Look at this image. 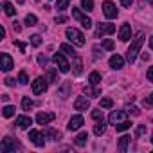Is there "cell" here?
Returning <instances> with one entry per match:
<instances>
[{
  "label": "cell",
  "mask_w": 153,
  "mask_h": 153,
  "mask_svg": "<svg viewBox=\"0 0 153 153\" xmlns=\"http://www.w3.org/2000/svg\"><path fill=\"white\" fill-rule=\"evenodd\" d=\"M142 43H144V33H139V34L133 38V42L130 43L128 51H126V59H128L130 63H133V61H135L137 54L140 52V47H142Z\"/></svg>",
  "instance_id": "6da1fadb"
},
{
  "label": "cell",
  "mask_w": 153,
  "mask_h": 153,
  "mask_svg": "<svg viewBox=\"0 0 153 153\" xmlns=\"http://www.w3.org/2000/svg\"><path fill=\"white\" fill-rule=\"evenodd\" d=\"M65 34H67V38H68L74 45H78V47H83V45H85V36H83L81 31L74 29V27H68V29L65 31Z\"/></svg>",
  "instance_id": "7a4b0ae2"
},
{
  "label": "cell",
  "mask_w": 153,
  "mask_h": 153,
  "mask_svg": "<svg viewBox=\"0 0 153 153\" xmlns=\"http://www.w3.org/2000/svg\"><path fill=\"white\" fill-rule=\"evenodd\" d=\"M20 149V142L15 140L13 137H4L2 142H0V151L2 153H11V151H16Z\"/></svg>",
  "instance_id": "3957f363"
},
{
  "label": "cell",
  "mask_w": 153,
  "mask_h": 153,
  "mask_svg": "<svg viewBox=\"0 0 153 153\" xmlns=\"http://www.w3.org/2000/svg\"><path fill=\"white\" fill-rule=\"evenodd\" d=\"M52 61H54V65H58L59 72H68V70H70V63L67 61V58H65L61 52H56V54L52 56Z\"/></svg>",
  "instance_id": "277c9868"
},
{
  "label": "cell",
  "mask_w": 153,
  "mask_h": 153,
  "mask_svg": "<svg viewBox=\"0 0 153 153\" xmlns=\"http://www.w3.org/2000/svg\"><path fill=\"white\" fill-rule=\"evenodd\" d=\"M72 16H74L76 20H79V22H81V25H83L85 29H90V27H92V20H90L87 15H83V13H81V9L72 7Z\"/></svg>",
  "instance_id": "5b68a950"
},
{
  "label": "cell",
  "mask_w": 153,
  "mask_h": 153,
  "mask_svg": "<svg viewBox=\"0 0 153 153\" xmlns=\"http://www.w3.org/2000/svg\"><path fill=\"white\" fill-rule=\"evenodd\" d=\"M29 139H31V142H33L34 146H38V148L45 146L43 133H42V131H38V130H31V131H29Z\"/></svg>",
  "instance_id": "8992f818"
},
{
  "label": "cell",
  "mask_w": 153,
  "mask_h": 153,
  "mask_svg": "<svg viewBox=\"0 0 153 153\" xmlns=\"http://www.w3.org/2000/svg\"><path fill=\"white\" fill-rule=\"evenodd\" d=\"M103 13H105V16L110 18V20H112V18H117V15H119L115 4H112V2H105V4H103Z\"/></svg>",
  "instance_id": "52a82bcc"
},
{
  "label": "cell",
  "mask_w": 153,
  "mask_h": 153,
  "mask_svg": "<svg viewBox=\"0 0 153 153\" xmlns=\"http://www.w3.org/2000/svg\"><path fill=\"white\" fill-rule=\"evenodd\" d=\"M115 33V25L114 24H97V29H96V36H103V34H112Z\"/></svg>",
  "instance_id": "ba28073f"
},
{
  "label": "cell",
  "mask_w": 153,
  "mask_h": 153,
  "mask_svg": "<svg viewBox=\"0 0 153 153\" xmlns=\"http://www.w3.org/2000/svg\"><path fill=\"white\" fill-rule=\"evenodd\" d=\"M47 90V79L45 78H36L33 81V94H43Z\"/></svg>",
  "instance_id": "9c48e42d"
},
{
  "label": "cell",
  "mask_w": 153,
  "mask_h": 153,
  "mask_svg": "<svg viewBox=\"0 0 153 153\" xmlns=\"http://www.w3.org/2000/svg\"><path fill=\"white\" fill-rule=\"evenodd\" d=\"M0 61H2V65H0V67H2L4 72H9V70L15 67V61L11 59V56H9L7 52H2V54H0Z\"/></svg>",
  "instance_id": "30bf717a"
},
{
  "label": "cell",
  "mask_w": 153,
  "mask_h": 153,
  "mask_svg": "<svg viewBox=\"0 0 153 153\" xmlns=\"http://www.w3.org/2000/svg\"><path fill=\"white\" fill-rule=\"evenodd\" d=\"M83 124H85V121H83V117H81V115H74V117L68 121L67 128H68L70 131H76V130H79Z\"/></svg>",
  "instance_id": "8fae6325"
},
{
  "label": "cell",
  "mask_w": 153,
  "mask_h": 153,
  "mask_svg": "<svg viewBox=\"0 0 153 153\" xmlns=\"http://www.w3.org/2000/svg\"><path fill=\"white\" fill-rule=\"evenodd\" d=\"M126 119V112L124 110H114L112 114H110V117H108V121H110V124H117V123H121V121H124Z\"/></svg>",
  "instance_id": "7c38bea8"
},
{
  "label": "cell",
  "mask_w": 153,
  "mask_h": 153,
  "mask_svg": "<svg viewBox=\"0 0 153 153\" xmlns=\"http://www.w3.org/2000/svg\"><path fill=\"white\" fill-rule=\"evenodd\" d=\"M74 108H76V110H79V112H83V110H88V108H90V101H88L85 96H79L78 99L74 101Z\"/></svg>",
  "instance_id": "4fadbf2b"
},
{
  "label": "cell",
  "mask_w": 153,
  "mask_h": 153,
  "mask_svg": "<svg viewBox=\"0 0 153 153\" xmlns=\"http://www.w3.org/2000/svg\"><path fill=\"white\" fill-rule=\"evenodd\" d=\"M54 114L52 112H40L38 115H36V123L38 124H49L51 121H54Z\"/></svg>",
  "instance_id": "5bb4252c"
},
{
  "label": "cell",
  "mask_w": 153,
  "mask_h": 153,
  "mask_svg": "<svg viewBox=\"0 0 153 153\" xmlns=\"http://www.w3.org/2000/svg\"><path fill=\"white\" fill-rule=\"evenodd\" d=\"M72 72H74V76H79L83 72V59L78 54H76L74 59H72Z\"/></svg>",
  "instance_id": "9a60e30c"
},
{
  "label": "cell",
  "mask_w": 153,
  "mask_h": 153,
  "mask_svg": "<svg viewBox=\"0 0 153 153\" xmlns=\"http://www.w3.org/2000/svg\"><path fill=\"white\" fill-rule=\"evenodd\" d=\"M130 36H131V27H130V24H123L121 29H119V40H121V42H128Z\"/></svg>",
  "instance_id": "2e32d148"
},
{
  "label": "cell",
  "mask_w": 153,
  "mask_h": 153,
  "mask_svg": "<svg viewBox=\"0 0 153 153\" xmlns=\"http://www.w3.org/2000/svg\"><path fill=\"white\" fill-rule=\"evenodd\" d=\"M123 65H124V59H123V56H119V54H114V56L110 58V67H112L114 70H119V68H123Z\"/></svg>",
  "instance_id": "e0dca14e"
},
{
  "label": "cell",
  "mask_w": 153,
  "mask_h": 153,
  "mask_svg": "<svg viewBox=\"0 0 153 153\" xmlns=\"http://www.w3.org/2000/svg\"><path fill=\"white\" fill-rule=\"evenodd\" d=\"M83 90H85V94H87V96H90V97H99V96H101V88H99L97 85H92V83H90V85H87Z\"/></svg>",
  "instance_id": "ac0fdd59"
},
{
  "label": "cell",
  "mask_w": 153,
  "mask_h": 153,
  "mask_svg": "<svg viewBox=\"0 0 153 153\" xmlns=\"http://www.w3.org/2000/svg\"><path fill=\"white\" fill-rule=\"evenodd\" d=\"M31 124H33V119H31L29 115H20V117L16 119V126L22 128V130H27Z\"/></svg>",
  "instance_id": "d6986e66"
},
{
  "label": "cell",
  "mask_w": 153,
  "mask_h": 153,
  "mask_svg": "<svg viewBox=\"0 0 153 153\" xmlns=\"http://www.w3.org/2000/svg\"><path fill=\"white\" fill-rule=\"evenodd\" d=\"M87 140H88V133H87V131H81L78 137L74 139V144H76V146H79V148H83V146L87 144Z\"/></svg>",
  "instance_id": "ffe728a7"
},
{
  "label": "cell",
  "mask_w": 153,
  "mask_h": 153,
  "mask_svg": "<svg viewBox=\"0 0 153 153\" xmlns=\"http://www.w3.org/2000/svg\"><path fill=\"white\" fill-rule=\"evenodd\" d=\"M128 144H130V135H123V137L119 139V146H117V149H119L121 153H124V151L128 149Z\"/></svg>",
  "instance_id": "44dd1931"
},
{
  "label": "cell",
  "mask_w": 153,
  "mask_h": 153,
  "mask_svg": "<svg viewBox=\"0 0 153 153\" xmlns=\"http://www.w3.org/2000/svg\"><path fill=\"white\" fill-rule=\"evenodd\" d=\"M105 131H106V123H105V121L101 119V121H97V124L94 126V133H96L97 137H101V135H103Z\"/></svg>",
  "instance_id": "7402d4cb"
},
{
  "label": "cell",
  "mask_w": 153,
  "mask_h": 153,
  "mask_svg": "<svg viewBox=\"0 0 153 153\" xmlns=\"http://www.w3.org/2000/svg\"><path fill=\"white\" fill-rule=\"evenodd\" d=\"M70 88H72V85H70L68 81H65V83L61 85V88L58 90V94H59V97H61V99H65V97L68 96V92H70Z\"/></svg>",
  "instance_id": "603a6c76"
},
{
  "label": "cell",
  "mask_w": 153,
  "mask_h": 153,
  "mask_svg": "<svg viewBox=\"0 0 153 153\" xmlns=\"http://www.w3.org/2000/svg\"><path fill=\"white\" fill-rule=\"evenodd\" d=\"M130 128H131V123L128 119H124V121L115 124V131H124V130H130Z\"/></svg>",
  "instance_id": "cb8c5ba5"
},
{
  "label": "cell",
  "mask_w": 153,
  "mask_h": 153,
  "mask_svg": "<svg viewBox=\"0 0 153 153\" xmlns=\"http://www.w3.org/2000/svg\"><path fill=\"white\" fill-rule=\"evenodd\" d=\"M88 81H90L92 85H99V83H101V74H99V72H90Z\"/></svg>",
  "instance_id": "d4e9b609"
},
{
  "label": "cell",
  "mask_w": 153,
  "mask_h": 153,
  "mask_svg": "<svg viewBox=\"0 0 153 153\" xmlns=\"http://www.w3.org/2000/svg\"><path fill=\"white\" fill-rule=\"evenodd\" d=\"M2 115H4V117H13V115H15V106H13V105H6V106L2 108Z\"/></svg>",
  "instance_id": "484cf974"
},
{
  "label": "cell",
  "mask_w": 153,
  "mask_h": 153,
  "mask_svg": "<svg viewBox=\"0 0 153 153\" xmlns=\"http://www.w3.org/2000/svg\"><path fill=\"white\" fill-rule=\"evenodd\" d=\"M4 11H6V15H7V16H13V15H16V9H15V6H13V4H9V2H4Z\"/></svg>",
  "instance_id": "4316f807"
},
{
  "label": "cell",
  "mask_w": 153,
  "mask_h": 153,
  "mask_svg": "<svg viewBox=\"0 0 153 153\" xmlns=\"http://www.w3.org/2000/svg\"><path fill=\"white\" fill-rule=\"evenodd\" d=\"M33 106H34L33 99H29L27 96H25V97H22V110H31Z\"/></svg>",
  "instance_id": "83f0119b"
},
{
  "label": "cell",
  "mask_w": 153,
  "mask_h": 153,
  "mask_svg": "<svg viewBox=\"0 0 153 153\" xmlns=\"http://www.w3.org/2000/svg\"><path fill=\"white\" fill-rule=\"evenodd\" d=\"M24 22H25V25H27V27H33V25H36V24H38V18H36L34 15H27Z\"/></svg>",
  "instance_id": "f1b7e54d"
},
{
  "label": "cell",
  "mask_w": 153,
  "mask_h": 153,
  "mask_svg": "<svg viewBox=\"0 0 153 153\" xmlns=\"http://www.w3.org/2000/svg\"><path fill=\"white\" fill-rule=\"evenodd\" d=\"M59 49H61V52H65L67 56H72V58L76 56V51H74V49H72L70 45H67V43H63V45H61Z\"/></svg>",
  "instance_id": "f546056e"
},
{
  "label": "cell",
  "mask_w": 153,
  "mask_h": 153,
  "mask_svg": "<svg viewBox=\"0 0 153 153\" xmlns=\"http://www.w3.org/2000/svg\"><path fill=\"white\" fill-rule=\"evenodd\" d=\"M43 133H45L47 137L54 139V140H58V139H59V133H58L56 130H52V128H45V130H43Z\"/></svg>",
  "instance_id": "4dcf8cb0"
},
{
  "label": "cell",
  "mask_w": 153,
  "mask_h": 153,
  "mask_svg": "<svg viewBox=\"0 0 153 153\" xmlns=\"http://www.w3.org/2000/svg\"><path fill=\"white\" fill-rule=\"evenodd\" d=\"M81 7L85 11H94V0H81Z\"/></svg>",
  "instance_id": "1f68e13d"
},
{
  "label": "cell",
  "mask_w": 153,
  "mask_h": 153,
  "mask_svg": "<svg viewBox=\"0 0 153 153\" xmlns=\"http://www.w3.org/2000/svg\"><path fill=\"white\" fill-rule=\"evenodd\" d=\"M68 4H70V0H58V2H56V9L58 11H65L68 7Z\"/></svg>",
  "instance_id": "d6a6232c"
},
{
  "label": "cell",
  "mask_w": 153,
  "mask_h": 153,
  "mask_svg": "<svg viewBox=\"0 0 153 153\" xmlns=\"http://www.w3.org/2000/svg\"><path fill=\"white\" fill-rule=\"evenodd\" d=\"M18 83L20 85H27L29 83V78H27V72L25 70H20V74H18Z\"/></svg>",
  "instance_id": "836d02e7"
},
{
  "label": "cell",
  "mask_w": 153,
  "mask_h": 153,
  "mask_svg": "<svg viewBox=\"0 0 153 153\" xmlns=\"http://www.w3.org/2000/svg\"><path fill=\"white\" fill-rule=\"evenodd\" d=\"M103 49H105L103 45H101V47H99V45H94V47H92V51H94V58H96V59L103 58Z\"/></svg>",
  "instance_id": "e575fe53"
},
{
  "label": "cell",
  "mask_w": 153,
  "mask_h": 153,
  "mask_svg": "<svg viewBox=\"0 0 153 153\" xmlns=\"http://www.w3.org/2000/svg\"><path fill=\"white\" fill-rule=\"evenodd\" d=\"M49 81H51V83H58V81H59V79H58L56 68H49Z\"/></svg>",
  "instance_id": "d590c367"
},
{
  "label": "cell",
  "mask_w": 153,
  "mask_h": 153,
  "mask_svg": "<svg viewBox=\"0 0 153 153\" xmlns=\"http://www.w3.org/2000/svg\"><path fill=\"white\" fill-rule=\"evenodd\" d=\"M31 43H33V47H40L42 45V36L40 34H33L31 36Z\"/></svg>",
  "instance_id": "8d00e7d4"
},
{
  "label": "cell",
  "mask_w": 153,
  "mask_h": 153,
  "mask_svg": "<svg viewBox=\"0 0 153 153\" xmlns=\"http://www.w3.org/2000/svg\"><path fill=\"white\" fill-rule=\"evenodd\" d=\"M101 45H103L106 51H114V49H115V43H114L112 40H108V38H106V40H103V43H101Z\"/></svg>",
  "instance_id": "74e56055"
},
{
  "label": "cell",
  "mask_w": 153,
  "mask_h": 153,
  "mask_svg": "<svg viewBox=\"0 0 153 153\" xmlns=\"http://www.w3.org/2000/svg\"><path fill=\"white\" fill-rule=\"evenodd\" d=\"M112 105H114V103H112L110 97H103V99H101V108H110Z\"/></svg>",
  "instance_id": "f35d334b"
},
{
  "label": "cell",
  "mask_w": 153,
  "mask_h": 153,
  "mask_svg": "<svg viewBox=\"0 0 153 153\" xmlns=\"http://www.w3.org/2000/svg\"><path fill=\"white\" fill-rule=\"evenodd\" d=\"M126 112H128V114H131V115H140V110H139L137 106H128V108H126Z\"/></svg>",
  "instance_id": "ab89813d"
},
{
  "label": "cell",
  "mask_w": 153,
  "mask_h": 153,
  "mask_svg": "<svg viewBox=\"0 0 153 153\" xmlns=\"http://www.w3.org/2000/svg\"><path fill=\"white\" fill-rule=\"evenodd\" d=\"M92 117H94L96 121H101V119H103V110H101V108H99V110H94V112H92Z\"/></svg>",
  "instance_id": "60d3db41"
},
{
  "label": "cell",
  "mask_w": 153,
  "mask_h": 153,
  "mask_svg": "<svg viewBox=\"0 0 153 153\" xmlns=\"http://www.w3.org/2000/svg\"><path fill=\"white\" fill-rule=\"evenodd\" d=\"M144 133H146V126L140 124V126L137 128V131H135V137H140V135H144Z\"/></svg>",
  "instance_id": "b9f144b4"
},
{
  "label": "cell",
  "mask_w": 153,
  "mask_h": 153,
  "mask_svg": "<svg viewBox=\"0 0 153 153\" xmlns=\"http://www.w3.org/2000/svg\"><path fill=\"white\" fill-rule=\"evenodd\" d=\"M146 78H148V81H149V83H153V67H149V68H148Z\"/></svg>",
  "instance_id": "7bdbcfd3"
},
{
  "label": "cell",
  "mask_w": 153,
  "mask_h": 153,
  "mask_svg": "<svg viewBox=\"0 0 153 153\" xmlns=\"http://www.w3.org/2000/svg\"><path fill=\"white\" fill-rule=\"evenodd\" d=\"M54 22H56V24H65V22H67V16L59 15V16H56V18H54Z\"/></svg>",
  "instance_id": "ee69618b"
},
{
  "label": "cell",
  "mask_w": 153,
  "mask_h": 153,
  "mask_svg": "<svg viewBox=\"0 0 153 153\" xmlns=\"http://www.w3.org/2000/svg\"><path fill=\"white\" fill-rule=\"evenodd\" d=\"M38 63H40L42 67H43V65H47V58H45L43 54H40V56H38Z\"/></svg>",
  "instance_id": "f6af8a7d"
},
{
  "label": "cell",
  "mask_w": 153,
  "mask_h": 153,
  "mask_svg": "<svg viewBox=\"0 0 153 153\" xmlns=\"http://www.w3.org/2000/svg\"><path fill=\"white\" fill-rule=\"evenodd\" d=\"M13 29H15V33H20V31H22V27H20V24H18L16 20L13 22Z\"/></svg>",
  "instance_id": "bcb514c9"
},
{
  "label": "cell",
  "mask_w": 153,
  "mask_h": 153,
  "mask_svg": "<svg viewBox=\"0 0 153 153\" xmlns=\"http://www.w3.org/2000/svg\"><path fill=\"white\" fill-rule=\"evenodd\" d=\"M121 4H123L124 7H130V6L133 4V0H121Z\"/></svg>",
  "instance_id": "7dc6e473"
},
{
  "label": "cell",
  "mask_w": 153,
  "mask_h": 153,
  "mask_svg": "<svg viewBox=\"0 0 153 153\" xmlns=\"http://www.w3.org/2000/svg\"><path fill=\"white\" fill-rule=\"evenodd\" d=\"M15 43H16V47H18L22 52H25V43H22V42H15Z\"/></svg>",
  "instance_id": "c3c4849f"
},
{
  "label": "cell",
  "mask_w": 153,
  "mask_h": 153,
  "mask_svg": "<svg viewBox=\"0 0 153 153\" xmlns=\"http://www.w3.org/2000/svg\"><path fill=\"white\" fill-rule=\"evenodd\" d=\"M6 85H7V87H13V85H15V79H13V78H6Z\"/></svg>",
  "instance_id": "681fc988"
},
{
  "label": "cell",
  "mask_w": 153,
  "mask_h": 153,
  "mask_svg": "<svg viewBox=\"0 0 153 153\" xmlns=\"http://www.w3.org/2000/svg\"><path fill=\"white\" fill-rule=\"evenodd\" d=\"M146 103H148V105H151V106H153V92H151V94H149V96H148V99H146Z\"/></svg>",
  "instance_id": "f907efd6"
},
{
  "label": "cell",
  "mask_w": 153,
  "mask_h": 153,
  "mask_svg": "<svg viewBox=\"0 0 153 153\" xmlns=\"http://www.w3.org/2000/svg\"><path fill=\"white\" fill-rule=\"evenodd\" d=\"M4 36H6V29H4V27H0V40H2Z\"/></svg>",
  "instance_id": "816d5d0a"
},
{
  "label": "cell",
  "mask_w": 153,
  "mask_h": 153,
  "mask_svg": "<svg viewBox=\"0 0 153 153\" xmlns=\"http://www.w3.org/2000/svg\"><path fill=\"white\" fill-rule=\"evenodd\" d=\"M2 101H4V103H7V101H9V96H6V94H4V96H2Z\"/></svg>",
  "instance_id": "f5cc1de1"
},
{
  "label": "cell",
  "mask_w": 153,
  "mask_h": 153,
  "mask_svg": "<svg viewBox=\"0 0 153 153\" xmlns=\"http://www.w3.org/2000/svg\"><path fill=\"white\" fill-rule=\"evenodd\" d=\"M149 47H151V51H153V36L149 38Z\"/></svg>",
  "instance_id": "db71d44e"
},
{
  "label": "cell",
  "mask_w": 153,
  "mask_h": 153,
  "mask_svg": "<svg viewBox=\"0 0 153 153\" xmlns=\"http://www.w3.org/2000/svg\"><path fill=\"white\" fill-rule=\"evenodd\" d=\"M16 2H18V4H24V2H25V0H16Z\"/></svg>",
  "instance_id": "11a10c76"
},
{
  "label": "cell",
  "mask_w": 153,
  "mask_h": 153,
  "mask_svg": "<svg viewBox=\"0 0 153 153\" xmlns=\"http://www.w3.org/2000/svg\"><path fill=\"white\" fill-rule=\"evenodd\" d=\"M148 2H149V4H151V6H153V0H148Z\"/></svg>",
  "instance_id": "9f6ffc18"
},
{
  "label": "cell",
  "mask_w": 153,
  "mask_h": 153,
  "mask_svg": "<svg viewBox=\"0 0 153 153\" xmlns=\"http://www.w3.org/2000/svg\"><path fill=\"white\" fill-rule=\"evenodd\" d=\"M149 140H151V142H153V133H151V139H149Z\"/></svg>",
  "instance_id": "6f0895ef"
},
{
  "label": "cell",
  "mask_w": 153,
  "mask_h": 153,
  "mask_svg": "<svg viewBox=\"0 0 153 153\" xmlns=\"http://www.w3.org/2000/svg\"><path fill=\"white\" fill-rule=\"evenodd\" d=\"M36 2H38V0H36Z\"/></svg>",
  "instance_id": "680465c9"
}]
</instances>
